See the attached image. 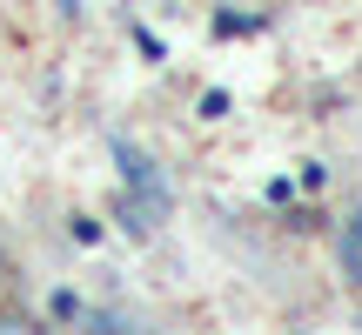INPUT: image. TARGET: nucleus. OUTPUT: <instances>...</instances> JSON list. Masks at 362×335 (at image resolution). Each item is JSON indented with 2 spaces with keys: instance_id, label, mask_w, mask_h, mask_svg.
Wrapping results in <instances>:
<instances>
[{
  "instance_id": "nucleus-1",
  "label": "nucleus",
  "mask_w": 362,
  "mask_h": 335,
  "mask_svg": "<svg viewBox=\"0 0 362 335\" xmlns=\"http://www.w3.org/2000/svg\"><path fill=\"white\" fill-rule=\"evenodd\" d=\"M115 161H121V188H128V201H141L148 215L161 221V215L175 208V194H168V175H161V168L148 161L134 141H115Z\"/></svg>"
},
{
  "instance_id": "nucleus-2",
  "label": "nucleus",
  "mask_w": 362,
  "mask_h": 335,
  "mask_svg": "<svg viewBox=\"0 0 362 335\" xmlns=\"http://www.w3.org/2000/svg\"><path fill=\"white\" fill-rule=\"evenodd\" d=\"M336 255H342V275H349V288L362 295V208L349 221H342V235H336Z\"/></svg>"
},
{
  "instance_id": "nucleus-3",
  "label": "nucleus",
  "mask_w": 362,
  "mask_h": 335,
  "mask_svg": "<svg viewBox=\"0 0 362 335\" xmlns=\"http://www.w3.org/2000/svg\"><path fill=\"white\" fill-rule=\"evenodd\" d=\"M255 27H262V13H221L215 34H255Z\"/></svg>"
},
{
  "instance_id": "nucleus-4",
  "label": "nucleus",
  "mask_w": 362,
  "mask_h": 335,
  "mask_svg": "<svg viewBox=\"0 0 362 335\" xmlns=\"http://www.w3.org/2000/svg\"><path fill=\"white\" fill-rule=\"evenodd\" d=\"M302 188H309V194L329 188V168H322V161H302Z\"/></svg>"
},
{
  "instance_id": "nucleus-5",
  "label": "nucleus",
  "mask_w": 362,
  "mask_h": 335,
  "mask_svg": "<svg viewBox=\"0 0 362 335\" xmlns=\"http://www.w3.org/2000/svg\"><path fill=\"white\" fill-rule=\"evenodd\" d=\"M221 114H228V94H221V88L202 94V121H221Z\"/></svg>"
},
{
  "instance_id": "nucleus-6",
  "label": "nucleus",
  "mask_w": 362,
  "mask_h": 335,
  "mask_svg": "<svg viewBox=\"0 0 362 335\" xmlns=\"http://www.w3.org/2000/svg\"><path fill=\"white\" fill-rule=\"evenodd\" d=\"M47 309H54V315H61V322H74V315H81V295H67V288H61V295H54V302H47Z\"/></svg>"
}]
</instances>
